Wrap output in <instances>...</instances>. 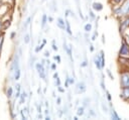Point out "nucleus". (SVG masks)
<instances>
[{
  "label": "nucleus",
  "instance_id": "20",
  "mask_svg": "<svg viewBox=\"0 0 129 120\" xmlns=\"http://www.w3.org/2000/svg\"><path fill=\"white\" fill-rule=\"evenodd\" d=\"M90 16H91V17H92V18H95V15H94V13H93V12H92V11H91V12H90Z\"/></svg>",
  "mask_w": 129,
  "mask_h": 120
},
{
  "label": "nucleus",
  "instance_id": "6",
  "mask_svg": "<svg viewBox=\"0 0 129 120\" xmlns=\"http://www.w3.org/2000/svg\"><path fill=\"white\" fill-rule=\"evenodd\" d=\"M58 25H59V27H61L62 29H65V22H64V20H63L62 18H59V19H58Z\"/></svg>",
  "mask_w": 129,
  "mask_h": 120
},
{
  "label": "nucleus",
  "instance_id": "10",
  "mask_svg": "<svg viewBox=\"0 0 129 120\" xmlns=\"http://www.w3.org/2000/svg\"><path fill=\"white\" fill-rule=\"evenodd\" d=\"M77 114L80 116H82L84 114V107H81V108H78V111H77Z\"/></svg>",
  "mask_w": 129,
  "mask_h": 120
},
{
  "label": "nucleus",
  "instance_id": "3",
  "mask_svg": "<svg viewBox=\"0 0 129 120\" xmlns=\"http://www.w3.org/2000/svg\"><path fill=\"white\" fill-rule=\"evenodd\" d=\"M120 55H123V56L129 55V47H127L126 44H123V46L120 50Z\"/></svg>",
  "mask_w": 129,
  "mask_h": 120
},
{
  "label": "nucleus",
  "instance_id": "5",
  "mask_svg": "<svg viewBox=\"0 0 129 120\" xmlns=\"http://www.w3.org/2000/svg\"><path fill=\"white\" fill-rule=\"evenodd\" d=\"M93 9L94 10H97V11H100V10L103 9V5L101 3H99V2H95L93 4Z\"/></svg>",
  "mask_w": 129,
  "mask_h": 120
},
{
  "label": "nucleus",
  "instance_id": "8",
  "mask_svg": "<svg viewBox=\"0 0 129 120\" xmlns=\"http://www.w3.org/2000/svg\"><path fill=\"white\" fill-rule=\"evenodd\" d=\"M91 29H92V24L88 23V24H86V25H85V30H86V31H87V32L91 31Z\"/></svg>",
  "mask_w": 129,
  "mask_h": 120
},
{
  "label": "nucleus",
  "instance_id": "12",
  "mask_svg": "<svg viewBox=\"0 0 129 120\" xmlns=\"http://www.w3.org/2000/svg\"><path fill=\"white\" fill-rule=\"evenodd\" d=\"M28 42H29V35L26 34L25 37H24V43H25V44H28Z\"/></svg>",
  "mask_w": 129,
  "mask_h": 120
},
{
  "label": "nucleus",
  "instance_id": "28",
  "mask_svg": "<svg viewBox=\"0 0 129 120\" xmlns=\"http://www.w3.org/2000/svg\"><path fill=\"white\" fill-rule=\"evenodd\" d=\"M59 90H60V92H64V89H62V88H59Z\"/></svg>",
  "mask_w": 129,
  "mask_h": 120
},
{
  "label": "nucleus",
  "instance_id": "11",
  "mask_svg": "<svg viewBox=\"0 0 129 120\" xmlns=\"http://www.w3.org/2000/svg\"><path fill=\"white\" fill-rule=\"evenodd\" d=\"M7 96L8 97H11L12 96V88H8V90H7Z\"/></svg>",
  "mask_w": 129,
  "mask_h": 120
},
{
  "label": "nucleus",
  "instance_id": "18",
  "mask_svg": "<svg viewBox=\"0 0 129 120\" xmlns=\"http://www.w3.org/2000/svg\"><path fill=\"white\" fill-rule=\"evenodd\" d=\"M96 36H97V32L92 36V41H95V39H96Z\"/></svg>",
  "mask_w": 129,
  "mask_h": 120
},
{
  "label": "nucleus",
  "instance_id": "9",
  "mask_svg": "<svg viewBox=\"0 0 129 120\" xmlns=\"http://www.w3.org/2000/svg\"><path fill=\"white\" fill-rule=\"evenodd\" d=\"M19 77H20V71H19V69H18V67H17V68H16V71H15V79L18 80Z\"/></svg>",
  "mask_w": 129,
  "mask_h": 120
},
{
  "label": "nucleus",
  "instance_id": "21",
  "mask_svg": "<svg viewBox=\"0 0 129 120\" xmlns=\"http://www.w3.org/2000/svg\"><path fill=\"white\" fill-rule=\"evenodd\" d=\"M107 98H108V100H111V96L109 93H107Z\"/></svg>",
  "mask_w": 129,
  "mask_h": 120
},
{
  "label": "nucleus",
  "instance_id": "19",
  "mask_svg": "<svg viewBox=\"0 0 129 120\" xmlns=\"http://www.w3.org/2000/svg\"><path fill=\"white\" fill-rule=\"evenodd\" d=\"M81 66L82 67H86V66H87V62H84L83 64H81Z\"/></svg>",
  "mask_w": 129,
  "mask_h": 120
},
{
  "label": "nucleus",
  "instance_id": "1",
  "mask_svg": "<svg viewBox=\"0 0 129 120\" xmlns=\"http://www.w3.org/2000/svg\"><path fill=\"white\" fill-rule=\"evenodd\" d=\"M121 84L124 89L129 88V75H123L122 80H121Z\"/></svg>",
  "mask_w": 129,
  "mask_h": 120
},
{
  "label": "nucleus",
  "instance_id": "26",
  "mask_svg": "<svg viewBox=\"0 0 129 120\" xmlns=\"http://www.w3.org/2000/svg\"><path fill=\"white\" fill-rule=\"evenodd\" d=\"M52 69L55 70V69H56V65H53V66H52Z\"/></svg>",
  "mask_w": 129,
  "mask_h": 120
},
{
  "label": "nucleus",
  "instance_id": "23",
  "mask_svg": "<svg viewBox=\"0 0 129 120\" xmlns=\"http://www.w3.org/2000/svg\"><path fill=\"white\" fill-rule=\"evenodd\" d=\"M58 76H59V75H58V73L54 74V78H55V79H56V78H58Z\"/></svg>",
  "mask_w": 129,
  "mask_h": 120
},
{
  "label": "nucleus",
  "instance_id": "2",
  "mask_svg": "<svg viewBox=\"0 0 129 120\" xmlns=\"http://www.w3.org/2000/svg\"><path fill=\"white\" fill-rule=\"evenodd\" d=\"M36 70H37V72H38V74H39V76L41 77V79H45L46 78V76H45V70H44V66L42 65H40V64H36Z\"/></svg>",
  "mask_w": 129,
  "mask_h": 120
},
{
  "label": "nucleus",
  "instance_id": "13",
  "mask_svg": "<svg viewBox=\"0 0 129 120\" xmlns=\"http://www.w3.org/2000/svg\"><path fill=\"white\" fill-rule=\"evenodd\" d=\"M46 21H47V16H46V15H44V16H42V26H45Z\"/></svg>",
  "mask_w": 129,
  "mask_h": 120
},
{
  "label": "nucleus",
  "instance_id": "22",
  "mask_svg": "<svg viewBox=\"0 0 129 120\" xmlns=\"http://www.w3.org/2000/svg\"><path fill=\"white\" fill-rule=\"evenodd\" d=\"M45 56H46V57H49V56H50V53H49V52H46V53H45Z\"/></svg>",
  "mask_w": 129,
  "mask_h": 120
},
{
  "label": "nucleus",
  "instance_id": "24",
  "mask_svg": "<svg viewBox=\"0 0 129 120\" xmlns=\"http://www.w3.org/2000/svg\"><path fill=\"white\" fill-rule=\"evenodd\" d=\"M1 42H2V37H0V49H1Z\"/></svg>",
  "mask_w": 129,
  "mask_h": 120
},
{
  "label": "nucleus",
  "instance_id": "17",
  "mask_svg": "<svg viewBox=\"0 0 129 120\" xmlns=\"http://www.w3.org/2000/svg\"><path fill=\"white\" fill-rule=\"evenodd\" d=\"M53 49H54L55 51H58V48H57V46L55 45V42H54V45H53Z\"/></svg>",
  "mask_w": 129,
  "mask_h": 120
},
{
  "label": "nucleus",
  "instance_id": "4",
  "mask_svg": "<svg viewBox=\"0 0 129 120\" xmlns=\"http://www.w3.org/2000/svg\"><path fill=\"white\" fill-rule=\"evenodd\" d=\"M85 90H86L85 84H84V83H79V84H78V86H77V90H76V92H77V93H83Z\"/></svg>",
  "mask_w": 129,
  "mask_h": 120
},
{
  "label": "nucleus",
  "instance_id": "27",
  "mask_svg": "<svg viewBox=\"0 0 129 120\" xmlns=\"http://www.w3.org/2000/svg\"><path fill=\"white\" fill-rule=\"evenodd\" d=\"M49 20H50V21H53L54 19H53V17H49Z\"/></svg>",
  "mask_w": 129,
  "mask_h": 120
},
{
  "label": "nucleus",
  "instance_id": "25",
  "mask_svg": "<svg viewBox=\"0 0 129 120\" xmlns=\"http://www.w3.org/2000/svg\"><path fill=\"white\" fill-rule=\"evenodd\" d=\"M58 104H61V98H58Z\"/></svg>",
  "mask_w": 129,
  "mask_h": 120
},
{
  "label": "nucleus",
  "instance_id": "14",
  "mask_svg": "<svg viewBox=\"0 0 129 120\" xmlns=\"http://www.w3.org/2000/svg\"><path fill=\"white\" fill-rule=\"evenodd\" d=\"M67 31H68L70 34L72 33V32H71V28H70V24H69V22H68V21H67Z\"/></svg>",
  "mask_w": 129,
  "mask_h": 120
},
{
  "label": "nucleus",
  "instance_id": "29",
  "mask_svg": "<svg viewBox=\"0 0 129 120\" xmlns=\"http://www.w3.org/2000/svg\"><path fill=\"white\" fill-rule=\"evenodd\" d=\"M120 1V0H116V2H119Z\"/></svg>",
  "mask_w": 129,
  "mask_h": 120
},
{
  "label": "nucleus",
  "instance_id": "16",
  "mask_svg": "<svg viewBox=\"0 0 129 120\" xmlns=\"http://www.w3.org/2000/svg\"><path fill=\"white\" fill-rule=\"evenodd\" d=\"M113 117H114L115 119H119V117H118V116L116 115V113H115L114 111H113V113H112V118H113Z\"/></svg>",
  "mask_w": 129,
  "mask_h": 120
},
{
  "label": "nucleus",
  "instance_id": "15",
  "mask_svg": "<svg viewBox=\"0 0 129 120\" xmlns=\"http://www.w3.org/2000/svg\"><path fill=\"white\" fill-rule=\"evenodd\" d=\"M128 4H129V1L127 2V5H128ZM123 10H124V12H125V13H128V12H129V9H128V7H125V8H123Z\"/></svg>",
  "mask_w": 129,
  "mask_h": 120
},
{
  "label": "nucleus",
  "instance_id": "7",
  "mask_svg": "<svg viewBox=\"0 0 129 120\" xmlns=\"http://www.w3.org/2000/svg\"><path fill=\"white\" fill-rule=\"evenodd\" d=\"M100 63H101V62H100V60H99V57H97V58L95 59V65H96V67H97L99 70L102 68L101 65H100Z\"/></svg>",
  "mask_w": 129,
  "mask_h": 120
}]
</instances>
